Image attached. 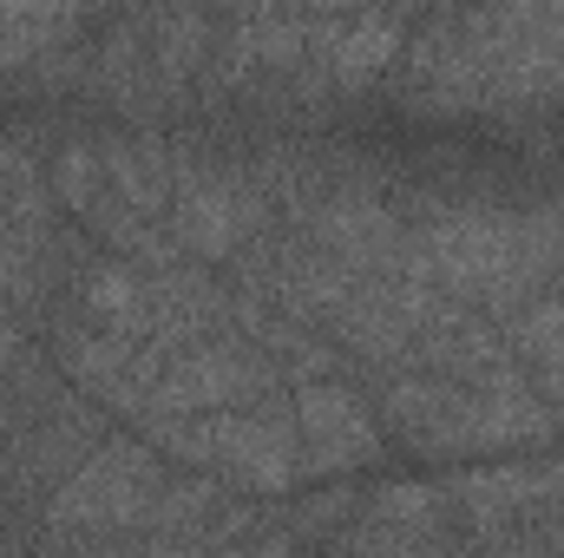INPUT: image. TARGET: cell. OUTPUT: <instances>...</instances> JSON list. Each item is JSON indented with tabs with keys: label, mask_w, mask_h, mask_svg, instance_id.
<instances>
[{
	"label": "cell",
	"mask_w": 564,
	"mask_h": 558,
	"mask_svg": "<svg viewBox=\"0 0 564 558\" xmlns=\"http://www.w3.org/2000/svg\"><path fill=\"white\" fill-rule=\"evenodd\" d=\"M381 420L414 453H499L532 447L558 433V408L519 382V388H466L433 368H401L381 388Z\"/></svg>",
	"instance_id": "cell-1"
},
{
	"label": "cell",
	"mask_w": 564,
	"mask_h": 558,
	"mask_svg": "<svg viewBox=\"0 0 564 558\" xmlns=\"http://www.w3.org/2000/svg\"><path fill=\"white\" fill-rule=\"evenodd\" d=\"M164 453L151 440H99L59 486L46 506V539L53 546H132L151 513V500L164 493Z\"/></svg>",
	"instance_id": "cell-2"
},
{
	"label": "cell",
	"mask_w": 564,
	"mask_h": 558,
	"mask_svg": "<svg viewBox=\"0 0 564 558\" xmlns=\"http://www.w3.org/2000/svg\"><path fill=\"white\" fill-rule=\"evenodd\" d=\"M263 395H282V368L243 329H217V335H204V342H191V348H177L164 362V375L151 382V395L132 408V427L151 433L164 420L243 408V401H263Z\"/></svg>",
	"instance_id": "cell-3"
},
{
	"label": "cell",
	"mask_w": 564,
	"mask_h": 558,
	"mask_svg": "<svg viewBox=\"0 0 564 558\" xmlns=\"http://www.w3.org/2000/svg\"><path fill=\"white\" fill-rule=\"evenodd\" d=\"M164 230L177 237L184 257L230 264L243 244H257L263 230H276V204L250 178V164H217V158L177 151V197H171Z\"/></svg>",
	"instance_id": "cell-4"
},
{
	"label": "cell",
	"mask_w": 564,
	"mask_h": 558,
	"mask_svg": "<svg viewBox=\"0 0 564 558\" xmlns=\"http://www.w3.org/2000/svg\"><path fill=\"white\" fill-rule=\"evenodd\" d=\"M289 401H295V427H302L308 480H335V473L375 466L388 453V427L375 415V401H361L348 382L315 375V382H295Z\"/></svg>",
	"instance_id": "cell-5"
},
{
	"label": "cell",
	"mask_w": 564,
	"mask_h": 558,
	"mask_svg": "<svg viewBox=\"0 0 564 558\" xmlns=\"http://www.w3.org/2000/svg\"><path fill=\"white\" fill-rule=\"evenodd\" d=\"M53 362H59V375L86 395V401H99V408H119V415L132 420L144 395H151V382L164 375V348L158 342H132V335H112V329H99V322H66L59 329V342H53Z\"/></svg>",
	"instance_id": "cell-6"
},
{
	"label": "cell",
	"mask_w": 564,
	"mask_h": 558,
	"mask_svg": "<svg viewBox=\"0 0 564 558\" xmlns=\"http://www.w3.org/2000/svg\"><path fill=\"white\" fill-rule=\"evenodd\" d=\"M408 46V20L394 7H355V13H322L308 20V66L335 86V93H361L375 86Z\"/></svg>",
	"instance_id": "cell-7"
},
{
	"label": "cell",
	"mask_w": 564,
	"mask_h": 558,
	"mask_svg": "<svg viewBox=\"0 0 564 558\" xmlns=\"http://www.w3.org/2000/svg\"><path fill=\"white\" fill-rule=\"evenodd\" d=\"M144 277H151V342H158L164 355H177V348H191V342L230 329V296L210 282V270H204L197 257L158 264V270H144Z\"/></svg>",
	"instance_id": "cell-8"
},
{
	"label": "cell",
	"mask_w": 564,
	"mask_h": 558,
	"mask_svg": "<svg viewBox=\"0 0 564 558\" xmlns=\"http://www.w3.org/2000/svg\"><path fill=\"white\" fill-rule=\"evenodd\" d=\"M99 164L112 178V191L144 211V217H171V197H177V151L171 144H144V139H99Z\"/></svg>",
	"instance_id": "cell-9"
},
{
	"label": "cell",
	"mask_w": 564,
	"mask_h": 558,
	"mask_svg": "<svg viewBox=\"0 0 564 558\" xmlns=\"http://www.w3.org/2000/svg\"><path fill=\"white\" fill-rule=\"evenodd\" d=\"M79 315L112 329V335H132V342H151V277L144 264L119 257V264H99L79 277Z\"/></svg>",
	"instance_id": "cell-10"
},
{
	"label": "cell",
	"mask_w": 564,
	"mask_h": 558,
	"mask_svg": "<svg viewBox=\"0 0 564 558\" xmlns=\"http://www.w3.org/2000/svg\"><path fill=\"white\" fill-rule=\"evenodd\" d=\"M144 40H151V73H158V86H171V93H184V86L204 73V60L217 53L210 13H204V7H191V0L158 7V13L144 20Z\"/></svg>",
	"instance_id": "cell-11"
},
{
	"label": "cell",
	"mask_w": 564,
	"mask_h": 558,
	"mask_svg": "<svg viewBox=\"0 0 564 558\" xmlns=\"http://www.w3.org/2000/svg\"><path fill=\"white\" fill-rule=\"evenodd\" d=\"M40 60H53L33 33H20L13 20H0V73H26V66H40Z\"/></svg>",
	"instance_id": "cell-12"
},
{
	"label": "cell",
	"mask_w": 564,
	"mask_h": 558,
	"mask_svg": "<svg viewBox=\"0 0 564 558\" xmlns=\"http://www.w3.org/2000/svg\"><path fill=\"white\" fill-rule=\"evenodd\" d=\"M13 171H26V158H20V151H13V144H0V184H7V178H13Z\"/></svg>",
	"instance_id": "cell-13"
}]
</instances>
